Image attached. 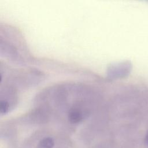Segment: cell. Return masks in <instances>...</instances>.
I'll list each match as a JSON object with an SVG mask.
<instances>
[{"label": "cell", "instance_id": "1", "mask_svg": "<svg viewBox=\"0 0 148 148\" xmlns=\"http://www.w3.org/2000/svg\"><path fill=\"white\" fill-rule=\"evenodd\" d=\"M68 120L73 124L80 123L83 119V112L78 108H72L68 113Z\"/></svg>", "mask_w": 148, "mask_h": 148}, {"label": "cell", "instance_id": "2", "mask_svg": "<svg viewBox=\"0 0 148 148\" xmlns=\"http://www.w3.org/2000/svg\"><path fill=\"white\" fill-rule=\"evenodd\" d=\"M54 144V140L52 138H45L40 140L39 146L40 148H53Z\"/></svg>", "mask_w": 148, "mask_h": 148}, {"label": "cell", "instance_id": "3", "mask_svg": "<svg viewBox=\"0 0 148 148\" xmlns=\"http://www.w3.org/2000/svg\"><path fill=\"white\" fill-rule=\"evenodd\" d=\"M146 141H147V142L148 143V135H147V137H146Z\"/></svg>", "mask_w": 148, "mask_h": 148}]
</instances>
